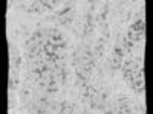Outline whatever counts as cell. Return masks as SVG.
Returning a JSON list of instances; mask_svg holds the SVG:
<instances>
[{"label": "cell", "mask_w": 153, "mask_h": 114, "mask_svg": "<svg viewBox=\"0 0 153 114\" xmlns=\"http://www.w3.org/2000/svg\"><path fill=\"white\" fill-rule=\"evenodd\" d=\"M123 66V58H112L106 62V67L109 70H118Z\"/></svg>", "instance_id": "1"}, {"label": "cell", "mask_w": 153, "mask_h": 114, "mask_svg": "<svg viewBox=\"0 0 153 114\" xmlns=\"http://www.w3.org/2000/svg\"><path fill=\"white\" fill-rule=\"evenodd\" d=\"M136 93H144L146 91V82L144 79H138V81H133L132 85H130Z\"/></svg>", "instance_id": "2"}, {"label": "cell", "mask_w": 153, "mask_h": 114, "mask_svg": "<svg viewBox=\"0 0 153 114\" xmlns=\"http://www.w3.org/2000/svg\"><path fill=\"white\" fill-rule=\"evenodd\" d=\"M121 69L123 70H136V69H139V64H138L136 59H132V61L124 62V64L121 66Z\"/></svg>", "instance_id": "3"}, {"label": "cell", "mask_w": 153, "mask_h": 114, "mask_svg": "<svg viewBox=\"0 0 153 114\" xmlns=\"http://www.w3.org/2000/svg\"><path fill=\"white\" fill-rule=\"evenodd\" d=\"M141 34H138L136 31H133V29H129V32H127V40H130L132 43H136V41H139L141 40Z\"/></svg>", "instance_id": "4"}, {"label": "cell", "mask_w": 153, "mask_h": 114, "mask_svg": "<svg viewBox=\"0 0 153 114\" xmlns=\"http://www.w3.org/2000/svg\"><path fill=\"white\" fill-rule=\"evenodd\" d=\"M115 104H117L118 107H121V108H123V107H129V108H130V107L133 105V100L129 99V97H123V99H118Z\"/></svg>", "instance_id": "5"}, {"label": "cell", "mask_w": 153, "mask_h": 114, "mask_svg": "<svg viewBox=\"0 0 153 114\" xmlns=\"http://www.w3.org/2000/svg\"><path fill=\"white\" fill-rule=\"evenodd\" d=\"M112 55H113V58H124L126 56V50L123 49V47H113V52H112Z\"/></svg>", "instance_id": "6"}, {"label": "cell", "mask_w": 153, "mask_h": 114, "mask_svg": "<svg viewBox=\"0 0 153 114\" xmlns=\"http://www.w3.org/2000/svg\"><path fill=\"white\" fill-rule=\"evenodd\" d=\"M20 64H22V58L19 56V58L16 59V62H14V67H16V70H19V69H20Z\"/></svg>", "instance_id": "7"}]
</instances>
